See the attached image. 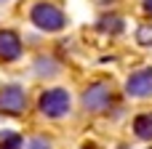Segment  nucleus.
Segmentation results:
<instances>
[{
    "mask_svg": "<svg viewBox=\"0 0 152 149\" xmlns=\"http://www.w3.org/2000/svg\"><path fill=\"white\" fill-rule=\"evenodd\" d=\"M134 133L144 141H152V115H139L134 120Z\"/></svg>",
    "mask_w": 152,
    "mask_h": 149,
    "instance_id": "7",
    "label": "nucleus"
},
{
    "mask_svg": "<svg viewBox=\"0 0 152 149\" xmlns=\"http://www.w3.org/2000/svg\"><path fill=\"white\" fill-rule=\"evenodd\" d=\"M99 27H102L104 32H115V35H118V32H123V19H118V16H110V19H107V16H104V19L99 21Z\"/></svg>",
    "mask_w": 152,
    "mask_h": 149,
    "instance_id": "9",
    "label": "nucleus"
},
{
    "mask_svg": "<svg viewBox=\"0 0 152 149\" xmlns=\"http://www.w3.org/2000/svg\"><path fill=\"white\" fill-rule=\"evenodd\" d=\"M19 56H21V40L13 32L3 29L0 32V59L3 61H16Z\"/></svg>",
    "mask_w": 152,
    "mask_h": 149,
    "instance_id": "6",
    "label": "nucleus"
},
{
    "mask_svg": "<svg viewBox=\"0 0 152 149\" xmlns=\"http://www.w3.org/2000/svg\"><path fill=\"white\" fill-rule=\"evenodd\" d=\"M27 107V96H24V88L19 85H5L0 88V109L3 112H24Z\"/></svg>",
    "mask_w": 152,
    "mask_h": 149,
    "instance_id": "4",
    "label": "nucleus"
},
{
    "mask_svg": "<svg viewBox=\"0 0 152 149\" xmlns=\"http://www.w3.org/2000/svg\"><path fill=\"white\" fill-rule=\"evenodd\" d=\"M86 149H96V147H86Z\"/></svg>",
    "mask_w": 152,
    "mask_h": 149,
    "instance_id": "14",
    "label": "nucleus"
},
{
    "mask_svg": "<svg viewBox=\"0 0 152 149\" xmlns=\"http://www.w3.org/2000/svg\"><path fill=\"white\" fill-rule=\"evenodd\" d=\"M40 112L48 117H61L69 112V93L64 88H48L40 93Z\"/></svg>",
    "mask_w": 152,
    "mask_h": 149,
    "instance_id": "2",
    "label": "nucleus"
},
{
    "mask_svg": "<svg viewBox=\"0 0 152 149\" xmlns=\"http://www.w3.org/2000/svg\"><path fill=\"white\" fill-rule=\"evenodd\" d=\"M144 11H147V13H152V0H144Z\"/></svg>",
    "mask_w": 152,
    "mask_h": 149,
    "instance_id": "12",
    "label": "nucleus"
},
{
    "mask_svg": "<svg viewBox=\"0 0 152 149\" xmlns=\"http://www.w3.org/2000/svg\"><path fill=\"white\" fill-rule=\"evenodd\" d=\"M136 37H139V43H142V45H152V27H139Z\"/></svg>",
    "mask_w": 152,
    "mask_h": 149,
    "instance_id": "10",
    "label": "nucleus"
},
{
    "mask_svg": "<svg viewBox=\"0 0 152 149\" xmlns=\"http://www.w3.org/2000/svg\"><path fill=\"white\" fill-rule=\"evenodd\" d=\"M118 149H128V147H118Z\"/></svg>",
    "mask_w": 152,
    "mask_h": 149,
    "instance_id": "13",
    "label": "nucleus"
},
{
    "mask_svg": "<svg viewBox=\"0 0 152 149\" xmlns=\"http://www.w3.org/2000/svg\"><path fill=\"white\" fill-rule=\"evenodd\" d=\"M29 16H32V24L40 27V29H45V32H59L64 27V21H67L64 13L56 5H51V3H37Z\"/></svg>",
    "mask_w": 152,
    "mask_h": 149,
    "instance_id": "1",
    "label": "nucleus"
},
{
    "mask_svg": "<svg viewBox=\"0 0 152 149\" xmlns=\"http://www.w3.org/2000/svg\"><path fill=\"white\" fill-rule=\"evenodd\" d=\"M21 136L13 133V131H3L0 133V149H21Z\"/></svg>",
    "mask_w": 152,
    "mask_h": 149,
    "instance_id": "8",
    "label": "nucleus"
},
{
    "mask_svg": "<svg viewBox=\"0 0 152 149\" xmlns=\"http://www.w3.org/2000/svg\"><path fill=\"white\" fill-rule=\"evenodd\" d=\"M110 99H112L110 85H107V83H94V85H88L86 93H83V107H86L88 112H99V109L110 107Z\"/></svg>",
    "mask_w": 152,
    "mask_h": 149,
    "instance_id": "3",
    "label": "nucleus"
},
{
    "mask_svg": "<svg viewBox=\"0 0 152 149\" xmlns=\"http://www.w3.org/2000/svg\"><path fill=\"white\" fill-rule=\"evenodd\" d=\"M27 149H51V147H48V141H43V139H32V141L27 144Z\"/></svg>",
    "mask_w": 152,
    "mask_h": 149,
    "instance_id": "11",
    "label": "nucleus"
},
{
    "mask_svg": "<svg viewBox=\"0 0 152 149\" xmlns=\"http://www.w3.org/2000/svg\"><path fill=\"white\" fill-rule=\"evenodd\" d=\"M126 91H128L131 96H139V99L152 96V69L134 72V75L128 77V83H126Z\"/></svg>",
    "mask_w": 152,
    "mask_h": 149,
    "instance_id": "5",
    "label": "nucleus"
}]
</instances>
